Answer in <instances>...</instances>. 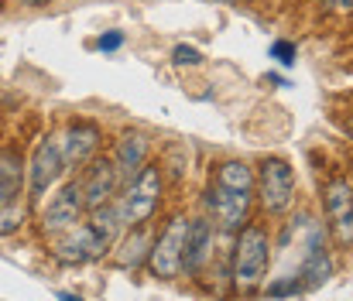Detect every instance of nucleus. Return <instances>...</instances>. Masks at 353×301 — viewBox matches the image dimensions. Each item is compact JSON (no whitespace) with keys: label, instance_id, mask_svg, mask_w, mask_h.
<instances>
[{"label":"nucleus","instance_id":"3","mask_svg":"<svg viewBox=\"0 0 353 301\" xmlns=\"http://www.w3.org/2000/svg\"><path fill=\"white\" fill-rule=\"evenodd\" d=\"M257 192H261V205L271 216H285L295 205V172L288 161L281 158H264L261 172H257Z\"/></svg>","mask_w":353,"mask_h":301},{"label":"nucleus","instance_id":"20","mask_svg":"<svg viewBox=\"0 0 353 301\" xmlns=\"http://www.w3.org/2000/svg\"><path fill=\"white\" fill-rule=\"evenodd\" d=\"M302 291H305V288H302L299 278H278L271 288H264L268 298H271V295H274V298H285V295H302Z\"/></svg>","mask_w":353,"mask_h":301},{"label":"nucleus","instance_id":"7","mask_svg":"<svg viewBox=\"0 0 353 301\" xmlns=\"http://www.w3.org/2000/svg\"><path fill=\"white\" fill-rule=\"evenodd\" d=\"M323 205H326V219L333 236L340 240V247H353V185L350 178L336 175L326 182L323 189Z\"/></svg>","mask_w":353,"mask_h":301},{"label":"nucleus","instance_id":"26","mask_svg":"<svg viewBox=\"0 0 353 301\" xmlns=\"http://www.w3.org/2000/svg\"><path fill=\"white\" fill-rule=\"evenodd\" d=\"M350 134H353V123H350Z\"/></svg>","mask_w":353,"mask_h":301},{"label":"nucleus","instance_id":"16","mask_svg":"<svg viewBox=\"0 0 353 301\" xmlns=\"http://www.w3.org/2000/svg\"><path fill=\"white\" fill-rule=\"evenodd\" d=\"M24 189V158L14 147L0 151V205L10 199H17Z\"/></svg>","mask_w":353,"mask_h":301},{"label":"nucleus","instance_id":"13","mask_svg":"<svg viewBox=\"0 0 353 301\" xmlns=\"http://www.w3.org/2000/svg\"><path fill=\"white\" fill-rule=\"evenodd\" d=\"M330 274H333V260L326 250V233L319 226H309V243H305V257L299 267V281L305 291H316L330 281Z\"/></svg>","mask_w":353,"mask_h":301},{"label":"nucleus","instance_id":"21","mask_svg":"<svg viewBox=\"0 0 353 301\" xmlns=\"http://www.w3.org/2000/svg\"><path fill=\"white\" fill-rule=\"evenodd\" d=\"M172 62H175V65H199V62H203V52L192 48V45H175V48H172Z\"/></svg>","mask_w":353,"mask_h":301},{"label":"nucleus","instance_id":"24","mask_svg":"<svg viewBox=\"0 0 353 301\" xmlns=\"http://www.w3.org/2000/svg\"><path fill=\"white\" fill-rule=\"evenodd\" d=\"M21 3H24V7H45L48 0H21Z\"/></svg>","mask_w":353,"mask_h":301},{"label":"nucleus","instance_id":"1","mask_svg":"<svg viewBox=\"0 0 353 301\" xmlns=\"http://www.w3.org/2000/svg\"><path fill=\"white\" fill-rule=\"evenodd\" d=\"M268 260H271V240L261 226H243L236 233L234 257H230V278L240 295L261 291L268 278Z\"/></svg>","mask_w":353,"mask_h":301},{"label":"nucleus","instance_id":"5","mask_svg":"<svg viewBox=\"0 0 353 301\" xmlns=\"http://www.w3.org/2000/svg\"><path fill=\"white\" fill-rule=\"evenodd\" d=\"M185 226H189V219H185V216H175V219H168V226L158 233V240H154V247H151V257H148V267H151L154 278L175 281V278L182 274Z\"/></svg>","mask_w":353,"mask_h":301},{"label":"nucleus","instance_id":"17","mask_svg":"<svg viewBox=\"0 0 353 301\" xmlns=\"http://www.w3.org/2000/svg\"><path fill=\"white\" fill-rule=\"evenodd\" d=\"M90 226H93V233L107 243V250L117 243L120 229H123V216H120V205L117 202H103V205H97V209H90Z\"/></svg>","mask_w":353,"mask_h":301},{"label":"nucleus","instance_id":"11","mask_svg":"<svg viewBox=\"0 0 353 301\" xmlns=\"http://www.w3.org/2000/svg\"><path fill=\"white\" fill-rule=\"evenodd\" d=\"M213 243H216V222L206 219V216L189 219V226H185V250H182V271L196 278L213 260Z\"/></svg>","mask_w":353,"mask_h":301},{"label":"nucleus","instance_id":"22","mask_svg":"<svg viewBox=\"0 0 353 301\" xmlns=\"http://www.w3.org/2000/svg\"><path fill=\"white\" fill-rule=\"evenodd\" d=\"M295 55H299V52H295V45H292V41H285V38H278V41L271 45V59H278L285 69H288V65H295Z\"/></svg>","mask_w":353,"mask_h":301},{"label":"nucleus","instance_id":"25","mask_svg":"<svg viewBox=\"0 0 353 301\" xmlns=\"http://www.w3.org/2000/svg\"><path fill=\"white\" fill-rule=\"evenodd\" d=\"M340 7H343V10H353V0H340Z\"/></svg>","mask_w":353,"mask_h":301},{"label":"nucleus","instance_id":"19","mask_svg":"<svg viewBox=\"0 0 353 301\" xmlns=\"http://www.w3.org/2000/svg\"><path fill=\"white\" fill-rule=\"evenodd\" d=\"M28 219V205L21 202V196L0 205V236H10L21 229V222Z\"/></svg>","mask_w":353,"mask_h":301},{"label":"nucleus","instance_id":"12","mask_svg":"<svg viewBox=\"0 0 353 301\" xmlns=\"http://www.w3.org/2000/svg\"><path fill=\"white\" fill-rule=\"evenodd\" d=\"M83 199H86V212L103 205V202H114V192L120 185V172L114 165V158H93L83 172Z\"/></svg>","mask_w":353,"mask_h":301},{"label":"nucleus","instance_id":"15","mask_svg":"<svg viewBox=\"0 0 353 301\" xmlns=\"http://www.w3.org/2000/svg\"><path fill=\"white\" fill-rule=\"evenodd\" d=\"M148 151H151V144H148L144 134H123L117 141V147H114V165H117L120 178L130 182L148 165Z\"/></svg>","mask_w":353,"mask_h":301},{"label":"nucleus","instance_id":"4","mask_svg":"<svg viewBox=\"0 0 353 301\" xmlns=\"http://www.w3.org/2000/svg\"><path fill=\"white\" fill-rule=\"evenodd\" d=\"M48 250L59 264H69V267H79V264H90V260H100L107 253V243L93 233L90 222H76L55 236H48Z\"/></svg>","mask_w":353,"mask_h":301},{"label":"nucleus","instance_id":"18","mask_svg":"<svg viewBox=\"0 0 353 301\" xmlns=\"http://www.w3.org/2000/svg\"><path fill=\"white\" fill-rule=\"evenodd\" d=\"M254 172H250V165H243V161H223V165H216V185H227V189H236V192H250L254 189Z\"/></svg>","mask_w":353,"mask_h":301},{"label":"nucleus","instance_id":"6","mask_svg":"<svg viewBox=\"0 0 353 301\" xmlns=\"http://www.w3.org/2000/svg\"><path fill=\"white\" fill-rule=\"evenodd\" d=\"M65 154H62V137H41L34 154H31V165H28V185H31V196H45L52 192L62 175H65Z\"/></svg>","mask_w":353,"mask_h":301},{"label":"nucleus","instance_id":"2","mask_svg":"<svg viewBox=\"0 0 353 301\" xmlns=\"http://www.w3.org/2000/svg\"><path fill=\"white\" fill-rule=\"evenodd\" d=\"M161 165H144L123 189V196L117 199L120 216H123V226H137V222H148L158 205H161Z\"/></svg>","mask_w":353,"mask_h":301},{"label":"nucleus","instance_id":"8","mask_svg":"<svg viewBox=\"0 0 353 301\" xmlns=\"http://www.w3.org/2000/svg\"><path fill=\"white\" fill-rule=\"evenodd\" d=\"M83 212H86V199H83V182H69L65 189H59L52 202L45 205L41 212V233L45 236H55L76 222H83Z\"/></svg>","mask_w":353,"mask_h":301},{"label":"nucleus","instance_id":"10","mask_svg":"<svg viewBox=\"0 0 353 301\" xmlns=\"http://www.w3.org/2000/svg\"><path fill=\"white\" fill-rule=\"evenodd\" d=\"M100 144H103V134H100L97 123H90V120H76V123H69L65 134H62V154H65V165H69L72 172L86 168V165L100 154Z\"/></svg>","mask_w":353,"mask_h":301},{"label":"nucleus","instance_id":"23","mask_svg":"<svg viewBox=\"0 0 353 301\" xmlns=\"http://www.w3.org/2000/svg\"><path fill=\"white\" fill-rule=\"evenodd\" d=\"M120 45H123V34H120V31H107V34L97 41V48H100V52H117Z\"/></svg>","mask_w":353,"mask_h":301},{"label":"nucleus","instance_id":"14","mask_svg":"<svg viewBox=\"0 0 353 301\" xmlns=\"http://www.w3.org/2000/svg\"><path fill=\"white\" fill-rule=\"evenodd\" d=\"M151 247H154V240H151L148 222H137V226H130V233L117 243V250H114V264L123 267V271H137V267L148 264Z\"/></svg>","mask_w":353,"mask_h":301},{"label":"nucleus","instance_id":"9","mask_svg":"<svg viewBox=\"0 0 353 301\" xmlns=\"http://www.w3.org/2000/svg\"><path fill=\"white\" fill-rule=\"evenodd\" d=\"M250 192H236L227 185H213L206 192V205L213 212V222H220V229L227 233H240L243 222L250 219Z\"/></svg>","mask_w":353,"mask_h":301}]
</instances>
